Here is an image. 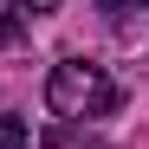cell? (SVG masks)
Segmentation results:
<instances>
[{
  "label": "cell",
  "mask_w": 149,
  "mask_h": 149,
  "mask_svg": "<svg viewBox=\"0 0 149 149\" xmlns=\"http://www.w3.org/2000/svg\"><path fill=\"white\" fill-rule=\"evenodd\" d=\"M117 78L104 65H91V58H58L52 65V78H45V104H52V117L65 123H78V117H110L117 110Z\"/></svg>",
  "instance_id": "cell-1"
},
{
  "label": "cell",
  "mask_w": 149,
  "mask_h": 149,
  "mask_svg": "<svg viewBox=\"0 0 149 149\" xmlns=\"http://www.w3.org/2000/svg\"><path fill=\"white\" fill-rule=\"evenodd\" d=\"M45 149H110V143L97 136L91 123H52V130H45Z\"/></svg>",
  "instance_id": "cell-2"
},
{
  "label": "cell",
  "mask_w": 149,
  "mask_h": 149,
  "mask_svg": "<svg viewBox=\"0 0 149 149\" xmlns=\"http://www.w3.org/2000/svg\"><path fill=\"white\" fill-rule=\"evenodd\" d=\"M19 39H26V13L13 0H0V45H19Z\"/></svg>",
  "instance_id": "cell-3"
},
{
  "label": "cell",
  "mask_w": 149,
  "mask_h": 149,
  "mask_svg": "<svg viewBox=\"0 0 149 149\" xmlns=\"http://www.w3.org/2000/svg\"><path fill=\"white\" fill-rule=\"evenodd\" d=\"M0 149H33V130H26V117H0Z\"/></svg>",
  "instance_id": "cell-4"
},
{
  "label": "cell",
  "mask_w": 149,
  "mask_h": 149,
  "mask_svg": "<svg viewBox=\"0 0 149 149\" xmlns=\"http://www.w3.org/2000/svg\"><path fill=\"white\" fill-rule=\"evenodd\" d=\"M97 7H104L110 19H123V13H136V7H143V0H97Z\"/></svg>",
  "instance_id": "cell-5"
},
{
  "label": "cell",
  "mask_w": 149,
  "mask_h": 149,
  "mask_svg": "<svg viewBox=\"0 0 149 149\" xmlns=\"http://www.w3.org/2000/svg\"><path fill=\"white\" fill-rule=\"evenodd\" d=\"M13 7H19V13H52L58 0H13Z\"/></svg>",
  "instance_id": "cell-6"
}]
</instances>
